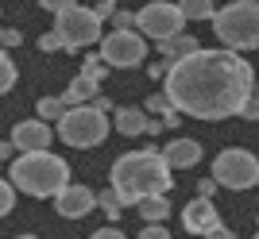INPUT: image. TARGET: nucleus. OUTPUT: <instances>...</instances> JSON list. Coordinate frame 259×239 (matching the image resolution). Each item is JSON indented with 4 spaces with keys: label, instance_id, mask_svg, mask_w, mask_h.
I'll return each mask as SVG.
<instances>
[{
    "label": "nucleus",
    "instance_id": "nucleus-1",
    "mask_svg": "<svg viewBox=\"0 0 259 239\" xmlns=\"http://www.w3.org/2000/svg\"><path fill=\"white\" fill-rule=\"evenodd\" d=\"M255 93V70L244 54L232 50H197V54L170 62L162 77V97L174 104L178 116L194 119H232L244 116V104Z\"/></svg>",
    "mask_w": 259,
    "mask_h": 239
},
{
    "label": "nucleus",
    "instance_id": "nucleus-2",
    "mask_svg": "<svg viewBox=\"0 0 259 239\" xmlns=\"http://www.w3.org/2000/svg\"><path fill=\"white\" fill-rule=\"evenodd\" d=\"M108 177H112V193L120 197V205H136V208L147 197H166L174 185V170L166 166L162 151H155V147L120 154L112 162V170H108Z\"/></svg>",
    "mask_w": 259,
    "mask_h": 239
},
{
    "label": "nucleus",
    "instance_id": "nucleus-3",
    "mask_svg": "<svg viewBox=\"0 0 259 239\" xmlns=\"http://www.w3.org/2000/svg\"><path fill=\"white\" fill-rule=\"evenodd\" d=\"M8 182L27 197H58L70 185V162L62 154L39 151V154H16L8 170Z\"/></svg>",
    "mask_w": 259,
    "mask_h": 239
},
{
    "label": "nucleus",
    "instance_id": "nucleus-4",
    "mask_svg": "<svg viewBox=\"0 0 259 239\" xmlns=\"http://www.w3.org/2000/svg\"><path fill=\"white\" fill-rule=\"evenodd\" d=\"M213 31L232 54L259 50V0H232L225 8H217Z\"/></svg>",
    "mask_w": 259,
    "mask_h": 239
},
{
    "label": "nucleus",
    "instance_id": "nucleus-5",
    "mask_svg": "<svg viewBox=\"0 0 259 239\" xmlns=\"http://www.w3.org/2000/svg\"><path fill=\"white\" fill-rule=\"evenodd\" d=\"M43 8L54 12V27L51 31L58 35L62 50H85V46L101 43L105 31H101V20L93 8H81L74 0H43Z\"/></svg>",
    "mask_w": 259,
    "mask_h": 239
},
{
    "label": "nucleus",
    "instance_id": "nucleus-6",
    "mask_svg": "<svg viewBox=\"0 0 259 239\" xmlns=\"http://www.w3.org/2000/svg\"><path fill=\"white\" fill-rule=\"evenodd\" d=\"M58 139L66 147H77V151H89V147H101L108 139V116L97 112L93 104L89 108H70L58 124Z\"/></svg>",
    "mask_w": 259,
    "mask_h": 239
},
{
    "label": "nucleus",
    "instance_id": "nucleus-7",
    "mask_svg": "<svg viewBox=\"0 0 259 239\" xmlns=\"http://www.w3.org/2000/svg\"><path fill=\"white\" fill-rule=\"evenodd\" d=\"M213 182L225 189H251L259 185V158L248 147H228L213 158Z\"/></svg>",
    "mask_w": 259,
    "mask_h": 239
},
{
    "label": "nucleus",
    "instance_id": "nucleus-8",
    "mask_svg": "<svg viewBox=\"0 0 259 239\" xmlns=\"http://www.w3.org/2000/svg\"><path fill=\"white\" fill-rule=\"evenodd\" d=\"M182 8L170 4V0H151L136 12V31L143 39H155V43H166L174 35H182Z\"/></svg>",
    "mask_w": 259,
    "mask_h": 239
},
{
    "label": "nucleus",
    "instance_id": "nucleus-9",
    "mask_svg": "<svg viewBox=\"0 0 259 239\" xmlns=\"http://www.w3.org/2000/svg\"><path fill=\"white\" fill-rule=\"evenodd\" d=\"M147 58V39L140 31H112L101 39V62L116 66V70H128V66H140Z\"/></svg>",
    "mask_w": 259,
    "mask_h": 239
},
{
    "label": "nucleus",
    "instance_id": "nucleus-10",
    "mask_svg": "<svg viewBox=\"0 0 259 239\" xmlns=\"http://www.w3.org/2000/svg\"><path fill=\"white\" fill-rule=\"evenodd\" d=\"M51 139H54V131H51V124H43V119H20V124L12 128V147L20 154L51 151Z\"/></svg>",
    "mask_w": 259,
    "mask_h": 239
},
{
    "label": "nucleus",
    "instance_id": "nucleus-11",
    "mask_svg": "<svg viewBox=\"0 0 259 239\" xmlns=\"http://www.w3.org/2000/svg\"><path fill=\"white\" fill-rule=\"evenodd\" d=\"M54 208H58V216H66V220H81V216H89V212L97 208V189L70 182L62 193L54 197Z\"/></svg>",
    "mask_w": 259,
    "mask_h": 239
},
{
    "label": "nucleus",
    "instance_id": "nucleus-12",
    "mask_svg": "<svg viewBox=\"0 0 259 239\" xmlns=\"http://www.w3.org/2000/svg\"><path fill=\"white\" fill-rule=\"evenodd\" d=\"M182 228L194 231V235H209V231H217V228H221V212H217V205L205 201V197H194V201L182 208Z\"/></svg>",
    "mask_w": 259,
    "mask_h": 239
},
{
    "label": "nucleus",
    "instance_id": "nucleus-13",
    "mask_svg": "<svg viewBox=\"0 0 259 239\" xmlns=\"http://www.w3.org/2000/svg\"><path fill=\"white\" fill-rule=\"evenodd\" d=\"M162 158L170 170H190V166L201 162V143L197 139H170L162 147Z\"/></svg>",
    "mask_w": 259,
    "mask_h": 239
},
{
    "label": "nucleus",
    "instance_id": "nucleus-14",
    "mask_svg": "<svg viewBox=\"0 0 259 239\" xmlns=\"http://www.w3.org/2000/svg\"><path fill=\"white\" fill-rule=\"evenodd\" d=\"M97 97H101V81H93V77H85V74H77L74 81H70V89L62 93L66 108H89V100H97Z\"/></svg>",
    "mask_w": 259,
    "mask_h": 239
},
{
    "label": "nucleus",
    "instance_id": "nucleus-15",
    "mask_svg": "<svg viewBox=\"0 0 259 239\" xmlns=\"http://www.w3.org/2000/svg\"><path fill=\"white\" fill-rule=\"evenodd\" d=\"M112 128H116L120 135H147V131H151V116L143 108H116Z\"/></svg>",
    "mask_w": 259,
    "mask_h": 239
},
{
    "label": "nucleus",
    "instance_id": "nucleus-16",
    "mask_svg": "<svg viewBox=\"0 0 259 239\" xmlns=\"http://www.w3.org/2000/svg\"><path fill=\"white\" fill-rule=\"evenodd\" d=\"M159 50H162V58H166V62H182V58L197 54V50H201V43H197L194 35H174V39L159 43Z\"/></svg>",
    "mask_w": 259,
    "mask_h": 239
},
{
    "label": "nucleus",
    "instance_id": "nucleus-17",
    "mask_svg": "<svg viewBox=\"0 0 259 239\" xmlns=\"http://www.w3.org/2000/svg\"><path fill=\"white\" fill-rule=\"evenodd\" d=\"M166 216H170V197H147L140 205L143 224H166Z\"/></svg>",
    "mask_w": 259,
    "mask_h": 239
},
{
    "label": "nucleus",
    "instance_id": "nucleus-18",
    "mask_svg": "<svg viewBox=\"0 0 259 239\" xmlns=\"http://www.w3.org/2000/svg\"><path fill=\"white\" fill-rule=\"evenodd\" d=\"M182 20H213L217 16V4L213 0H182Z\"/></svg>",
    "mask_w": 259,
    "mask_h": 239
},
{
    "label": "nucleus",
    "instance_id": "nucleus-19",
    "mask_svg": "<svg viewBox=\"0 0 259 239\" xmlns=\"http://www.w3.org/2000/svg\"><path fill=\"white\" fill-rule=\"evenodd\" d=\"M66 100L62 97H43L39 100V119H43V124H62V116H66Z\"/></svg>",
    "mask_w": 259,
    "mask_h": 239
},
{
    "label": "nucleus",
    "instance_id": "nucleus-20",
    "mask_svg": "<svg viewBox=\"0 0 259 239\" xmlns=\"http://www.w3.org/2000/svg\"><path fill=\"white\" fill-rule=\"evenodd\" d=\"M16 77H20V70H16V58H12L8 50H0V97L16 89Z\"/></svg>",
    "mask_w": 259,
    "mask_h": 239
},
{
    "label": "nucleus",
    "instance_id": "nucleus-21",
    "mask_svg": "<svg viewBox=\"0 0 259 239\" xmlns=\"http://www.w3.org/2000/svg\"><path fill=\"white\" fill-rule=\"evenodd\" d=\"M147 108H151V112H159L166 128H178V112H174V104H170V100H166V97H162V93H155V97H147Z\"/></svg>",
    "mask_w": 259,
    "mask_h": 239
},
{
    "label": "nucleus",
    "instance_id": "nucleus-22",
    "mask_svg": "<svg viewBox=\"0 0 259 239\" xmlns=\"http://www.w3.org/2000/svg\"><path fill=\"white\" fill-rule=\"evenodd\" d=\"M97 205L105 208V216L112 220V224L120 220V208H124V205H120V197L112 193V185H108V189H97Z\"/></svg>",
    "mask_w": 259,
    "mask_h": 239
},
{
    "label": "nucleus",
    "instance_id": "nucleus-23",
    "mask_svg": "<svg viewBox=\"0 0 259 239\" xmlns=\"http://www.w3.org/2000/svg\"><path fill=\"white\" fill-rule=\"evenodd\" d=\"M12 208H16V185L8 177H0V216H8Z\"/></svg>",
    "mask_w": 259,
    "mask_h": 239
},
{
    "label": "nucleus",
    "instance_id": "nucleus-24",
    "mask_svg": "<svg viewBox=\"0 0 259 239\" xmlns=\"http://www.w3.org/2000/svg\"><path fill=\"white\" fill-rule=\"evenodd\" d=\"M81 74H85V77H93V81H105V74H108V70H105V62H101V54H89L85 62H81Z\"/></svg>",
    "mask_w": 259,
    "mask_h": 239
},
{
    "label": "nucleus",
    "instance_id": "nucleus-25",
    "mask_svg": "<svg viewBox=\"0 0 259 239\" xmlns=\"http://www.w3.org/2000/svg\"><path fill=\"white\" fill-rule=\"evenodd\" d=\"M140 239H170V231H166V224H143Z\"/></svg>",
    "mask_w": 259,
    "mask_h": 239
},
{
    "label": "nucleus",
    "instance_id": "nucleus-26",
    "mask_svg": "<svg viewBox=\"0 0 259 239\" xmlns=\"http://www.w3.org/2000/svg\"><path fill=\"white\" fill-rule=\"evenodd\" d=\"M39 50H43V54H54V50H62V43H58V35H54V31H47L43 39H39Z\"/></svg>",
    "mask_w": 259,
    "mask_h": 239
},
{
    "label": "nucleus",
    "instance_id": "nucleus-27",
    "mask_svg": "<svg viewBox=\"0 0 259 239\" xmlns=\"http://www.w3.org/2000/svg\"><path fill=\"white\" fill-rule=\"evenodd\" d=\"M93 12H97V20H101V23H105V20H116V4H112V0H101Z\"/></svg>",
    "mask_w": 259,
    "mask_h": 239
},
{
    "label": "nucleus",
    "instance_id": "nucleus-28",
    "mask_svg": "<svg viewBox=\"0 0 259 239\" xmlns=\"http://www.w3.org/2000/svg\"><path fill=\"white\" fill-rule=\"evenodd\" d=\"M89 239H128V235H124V231H120L116 224H108V228H97Z\"/></svg>",
    "mask_w": 259,
    "mask_h": 239
},
{
    "label": "nucleus",
    "instance_id": "nucleus-29",
    "mask_svg": "<svg viewBox=\"0 0 259 239\" xmlns=\"http://www.w3.org/2000/svg\"><path fill=\"white\" fill-rule=\"evenodd\" d=\"M23 43V35L16 31V27H4V35H0V46H20Z\"/></svg>",
    "mask_w": 259,
    "mask_h": 239
},
{
    "label": "nucleus",
    "instance_id": "nucleus-30",
    "mask_svg": "<svg viewBox=\"0 0 259 239\" xmlns=\"http://www.w3.org/2000/svg\"><path fill=\"white\" fill-rule=\"evenodd\" d=\"M197 193L205 197V201H213L209 193H217V182H213V177H201V182H197Z\"/></svg>",
    "mask_w": 259,
    "mask_h": 239
},
{
    "label": "nucleus",
    "instance_id": "nucleus-31",
    "mask_svg": "<svg viewBox=\"0 0 259 239\" xmlns=\"http://www.w3.org/2000/svg\"><path fill=\"white\" fill-rule=\"evenodd\" d=\"M244 119H259V100H255V97L244 104Z\"/></svg>",
    "mask_w": 259,
    "mask_h": 239
},
{
    "label": "nucleus",
    "instance_id": "nucleus-32",
    "mask_svg": "<svg viewBox=\"0 0 259 239\" xmlns=\"http://www.w3.org/2000/svg\"><path fill=\"white\" fill-rule=\"evenodd\" d=\"M93 108H97V112H105V116H108V112H112V100H108V97H97V100H93Z\"/></svg>",
    "mask_w": 259,
    "mask_h": 239
},
{
    "label": "nucleus",
    "instance_id": "nucleus-33",
    "mask_svg": "<svg viewBox=\"0 0 259 239\" xmlns=\"http://www.w3.org/2000/svg\"><path fill=\"white\" fill-rule=\"evenodd\" d=\"M12 154H16V147H12V139H8V143H0V162H8Z\"/></svg>",
    "mask_w": 259,
    "mask_h": 239
},
{
    "label": "nucleus",
    "instance_id": "nucleus-34",
    "mask_svg": "<svg viewBox=\"0 0 259 239\" xmlns=\"http://www.w3.org/2000/svg\"><path fill=\"white\" fill-rule=\"evenodd\" d=\"M228 235H232V231H228V228H225V224H221V228H217V231H209V235H205V239H228Z\"/></svg>",
    "mask_w": 259,
    "mask_h": 239
},
{
    "label": "nucleus",
    "instance_id": "nucleus-35",
    "mask_svg": "<svg viewBox=\"0 0 259 239\" xmlns=\"http://www.w3.org/2000/svg\"><path fill=\"white\" fill-rule=\"evenodd\" d=\"M20 239H39V235H31V231H23V235H20Z\"/></svg>",
    "mask_w": 259,
    "mask_h": 239
},
{
    "label": "nucleus",
    "instance_id": "nucleus-36",
    "mask_svg": "<svg viewBox=\"0 0 259 239\" xmlns=\"http://www.w3.org/2000/svg\"><path fill=\"white\" fill-rule=\"evenodd\" d=\"M251 97H255V100H259V81H255V93H251Z\"/></svg>",
    "mask_w": 259,
    "mask_h": 239
},
{
    "label": "nucleus",
    "instance_id": "nucleus-37",
    "mask_svg": "<svg viewBox=\"0 0 259 239\" xmlns=\"http://www.w3.org/2000/svg\"><path fill=\"white\" fill-rule=\"evenodd\" d=\"M0 35H4V31H0Z\"/></svg>",
    "mask_w": 259,
    "mask_h": 239
},
{
    "label": "nucleus",
    "instance_id": "nucleus-38",
    "mask_svg": "<svg viewBox=\"0 0 259 239\" xmlns=\"http://www.w3.org/2000/svg\"><path fill=\"white\" fill-rule=\"evenodd\" d=\"M255 239H259V235H255Z\"/></svg>",
    "mask_w": 259,
    "mask_h": 239
}]
</instances>
